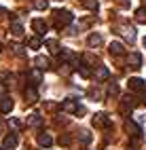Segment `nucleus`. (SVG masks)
<instances>
[{
  "mask_svg": "<svg viewBox=\"0 0 146 150\" xmlns=\"http://www.w3.org/2000/svg\"><path fill=\"white\" fill-rule=\"evenodd\" d=\"M4 91H6V85L0 83V95H4Z\"/></svg>",
  "mask_w": 146,
  "mask_h": 150,
  "instance_id": "nucleus-33",
  "label": "nucleus"
},
{
  "mask_svg": "<svg viewBox=\"0 0 146 150\" xmlns=\"http://www.w3.org/2000/svg\"><path fill=\"white\" fill-rule=\"evenodd\" d=\"M11 34L13 36H23V25L19 23V21H13L11 23Z\"/></svg>",
  "mask_w": 146,
  "mask_h": 150,
  "instance_id": "nucleus-21",
  "label": "nucleus"
},
{
  "mask_svg": "<svg viewBox=\"0 0 146 150\" xmlns=\"http://www.w3.org/2000/svg\"><path fill=\"white\" fill-rule=\"evenodd\" d=\"M23 97H26V104H36L38 102V91L36 87H28L23 91Z\"/></svg>",
  "mask_w": 146,
  "mask_h": 150,
  "instance_id": "nucleus-8",
  "label": "nucleus"
},
{
  "mask_svg": "<svg viewBox=\"0 0 146 150\" xmlns=\"http://www.w3.org/2000/svg\"><path fill=\"white\" fill-rule=\"evenodd\" d=\"M60 144L68 146V144H70V135H62V139H60Z\"/></svg>",
  "mask_w": 146,
  "mask_h": 150,
  "instance_id": "nucleus-31",
  "label": "nucleus"
},
{
  "mask_svg": "<svg viewBox=\"0 0 146 150\" xmlns=\"http://www.w3.org/2000/svg\"><path fill=\"white\" fill-rule=\"evenodd\" d=\"M135 21H138V23H146V8L144 6L135 11Z\"/></svg>",
  "mask_w": 146,
  "mask_h": 150,
  "instance_id": "nucleus-23",
  "label": "nucleus"
},
{
  "mask_svg": "<svg viewBox=\"0 0 146 150\" xmlns=\"http://www.w3.org/2000/svg\"><path fill=\"white\" fill-rule=\"evenodd\" d=\"M108 95H119V85H116V83L108 85Z\"/></svg>",
  "mask_w": 146,
  "mask_h": 150,
  "instance_id": "nucleus-29",
  "label": "nucleus"
},
{
  "mask_svg": "<svg viewBox=\"0 0 146 150\" xmlns=\"http://www.w3.org/2000/svg\"><path fill=\"white\" fill-rule=\"evenodd\" d=\"M34 66L38 70H47V68H51V62H49L47 57H43V55H36L34 57Z\"/></svg>",
  "mask_w": 146,
  "mask_h": 150,
  "instance_id": "nucleus-14",
  "label": "nucleus"
},
{
  "mask_svg": "<svg viewBox=\"0 0 146 150\" xmlns=\"http://www.w3.org/2000/svg\"><path fill=\"white\" fill-rule=\"evenodd\" d=\"M110 78V70L106 66H97L95 68V81H108Z\"/></svg>",
  "mask_w": 146,
  "mask_h": 150,
  "instance_id": "nucleus-12",
  "label": "nucleus"
},
{
  "mask_svg": "<svg viewBox=\"0 0 146 150\" xmlns=\"http://www.w3.org/2000/svg\"><path fill=\"white\" fill-rule=\"evenodd\" d=\"M144 104H146V99H144Z\"/></svg>",
  "mask_w": 146,
  "mask_h": 150,
  "instance_id": "nucleus-36",
  "label": "nucleus"
},
{
  "mask_svg": "<svg viewBox=\"0 0 146 150\" xmlns=\"http://www.w3.org/2000/svg\"><path fill=\"white\" fill-rule=\"evenodd\" d=\"M62 110L64 112H70V114H76V110H79V104H76V99H66V102L62 104Z\"/></svg>",
  "mask_w": 146,
  "mask_h": 150,
  "instance_id": "nucleus-11",
  "label": "nucleus"
},
{
  "mask_svg": "<svg viewBox=\"0 0 146 150\" xmlns=\"http://www.w3.org/2000/svg\"><path fill=\"white\" fill-rule=\"evenodd\" d=\"M28 81L32 83V87L40 85V81H43V70H38V68H32L30 72H28Z\"/></svg>",
  "mask_w": 146,
  "mask_h": 150,
  "instance_id": "nucleus-6",
  "label": "nucleus"
},
{
  "mask_svg": "<svg viewBox=\"0 0 146 150\" xmlns=\"http://www.w3.org/2000/svg\"><path fill=\"white\" fill-rule=\"evenodd\" d=\"M4 15H6V11H4L2 6H0V17H4Z\"/></svg>",
  "mask_w": 146,
  "mask_h": 150,
  "instance_id": "nucleus-34",
  "label": "nucleus"
},
{
  "mask_svg": "<svg viewBox=\"0 0 146 150\" xmlns=\"http://www.w3.org/2000/svg\"><path fill=\"white\" fill-rule=\"evenodd\" d=\"M13 51H15L17 57H26V55H28V51H26L23 45H13Z\"/></svg>",
  "mask_w": 146,
  "mask_h": 150,
  "instance_id": "nucleus-24",
  "label": "nucleus"
},
{
  "mask_svg": "<svg viewBox=\"0 0 146 150\" xmlns=\"http://www.w3.org/2000/svg\"><path fill=\"white\" fill-rule=\"evenodd\" d=\"M76 70H79V74L83 76V78H91V68L89 66H85V64H79V66H76Z\"/></svg>",
  "mask_w": 146,
  "mask_h": 150,
  "instance_id": "nucleus-20",
  "label": "nucleus"
},
{
  "mask_svg": "<svg viewBox=\"0 0 146 150\" xmlns=\"http://www.w3.org/2000/svg\"><path fill=\"white\" fill-rule=\"evenodd\" d=\"M32 30L38 34V36H43L47 32V23H45V19H32Z\"/></svg>",
  "mask_w": 146,
  "mask_h": 150,
  "instance_id": "nucleus-10",
  "label": "nucleus"
},
{
  "mask_svg": "<svg viewBox=\"0 0 146 150\" xmlns=\"http://www.w3.org/2000/svg\"><path fill=\"white\" fill-rule=\"evenodd\" d=\"M4 133H6V123L0 118V135H4Z\"/></svg>",
  "mask_w": 146,
  "mask_h": 150,
  "instance_id": "nucleus-30",
  "label": "nucleus"
},
{
  "mask_svg": "<svg viewBox=\"0 0 146 150\" xmlns=\"http://www.w3.org/2000/svg\"><path fill=\"white\" fill-rule=\"evenodd\" d=\"M91 123H93V127H97V129H108V127H110V116L106 114V112H97V114L91 118Z\"/></svg>",
  "mask_w": 146,
  "mask_h": 150,
  "instance_id": "nucleus-2",
  "label": "nucleus"
},
{
  "mask_svg": "<svg viewBox=\"0 0 146 150\" xmlns=\"http://www.w3.org/2000/svg\"><path fill=\"white\" fill-rule=\"evenodd\" d=\"M83 59H85V66H95V62H97V57L93 53H85Z\"/></svg>",
  "mask_w": 146,
  "mask_h": 150,
  "instance_id": "nucleus-25",
  "label": "nucleus"
},
{
  "mask_svg": "<svg viewBox=\"0 0 146 150\" xmlns=\"http://www.w3.org/2000/svg\"><path fill=\"white\" fill-rule=\"evenodd\" d=\"M17 144H19L17 133H6L2 139V150H13V148H17Z\"/></svg>",
  "mask_w": 146,
  "mask_h": 150,
  "instance_id": "nucleus-4",
  "label": "nucleus"
},
{
  "mask_svg": "<svg viewBox=\"0 0 146 150\" xmlns=\"http://www.w3.org/2000/svg\"><path fill=\"white\" fill-rule=\"evenodd\" d=\"M79 139H81L83 144H89V142H91V133H89V131H81Z\"/></svg>",
  "mask_w": 146,
  "mask_h": 150,
  "instance_id": "nucleus-27",
  "label": "nucleus"
},
{
  "mask_svg": "<svg viewBox=\"0 0 146 150\" xmlns=\"http://www.w3.org/2000/svg\"><path fill=\"white\" fill-rule=\"evenodd\" d=\"M81 4L87 11H97V0H81Z\"/></svg>",
  "mask_w": 146,
  "mask_h": 150,
  "instance_id": "nucleus-22",
  "label": "nucleus"
},
{
  "mask_svg": "<svg viewBox=\"0 0 146 150\" xmlns=\"http://www.w3.org/2000/svg\"><path fill=\"white\" fill-rule=\"evenodd\" d=\"M34 8H38V11H47V8H49V0H34Z\"/></svg>",
  "mask_w": 146,
  "mask_h": 150,
  "instance_id": "nucleus-26",
  "label": "nucleus"
},
{
  "mask_svg": "<svg viewBox=\"0 0 146 150\" xmlns=\"http://www.w3.org/2000/svg\"><path fill=\"white\" fill-rule=\"evenodd\" d=\"M28 47L30 49H40V38H30V40H28Z\"/></svg>",
  "mask_w": 146,
  "mask_h": 150,
  "instance_id": "nucleus-28",
  "label": "nucleus"
},
{
  "mask_svg": "<svg viewBox=\"0 0 146 150\" xmlns=\"http://www.w3.org/2000/svg\"><path fill=\"white\" fill-rule=\"evenodd\" d=\"M129 91H133V93H144L146 91V81H142V78H129Z\"/></svg>",
  "mask_w": 146,
  "mask_h": 150,
  "instance_id": "nucleus-3",
  "label": "nucleus"
},
{
  "mask_svg": "<svg viewBox=\"0 0 146 150\" xmlns=\"http://www.w3.org/2000/svg\"><path fill=\"white\" fill-rule=\"evenodd\" d=\"M45 47H47V49H49V51H51L53 55H57V53H60V42H57L55 38H47V40H45Z\"/></svg>",
  "mask_w": 146,
  "mask_h": 150,
  "instance_id": "nucleus-15",
  "label": "nucleus"
},
{
  "mask_svg": "<svg viewBox=\"0 0 146 150\" xmlns=\"http://www.w3.org/2000/svg\"><path fill=\"white\" fill-rule=\"evenodd\" d=\"M125 131H127L131 137H140L142 129H140V125H138V123H133L131 118H127V121H125Z\"/></svg>",
  "mask_w": 146,
  "mask_h": 150,
  "instance_id": "nucleus-5",
  "label": "nucleus"
},
{
  "mask_svg": "<svg viewBox=\"0 0 146 150\" xmlns=\"http://www.w3.org/2000/svg\"><path fill=\"white\" fill-rule=\"evenodd\" d=\"M13 99L11 97H6V95H2V97H0V112H2V114H9V112H11V110H13Z\"/></svg>",
  "mask_w": 146,
  "mask_h": 150,
  "instance_id": "nucleus-9",
  "label": "nucleus"
},
{
  "mask_svg": "<svg viewBox=\"0 0 146 150\" xmlns=\"http://www.w3.org/2000/svg\"><path fill=\"white\" fill-rule=\"evenodd\" d=\"M142 45H144V47H146V36H144V38H142Z\"/></svg>",
  "mask_w": 146,
  "mask_h": 150,
  "instance_id": "nucleus-35",
  "label": "nucleus"
},
{
  "mask_svg": "<svg viewBox=\"0 0 146 150\" xmlns=\"http://www.w3.org/2000/svg\"><path fill=\"white\" fill-rule=\"evenodd\" d=\"M53 17H55L57 25H68V23L74 21V15H72L70 11H66V8H55V11H53Z\"/></svg>",
  "mask_w": 146,
  "mask_h": 150,
  "instance_id": "nucleus-1",
  "label": "nucleus"
},
{
  "mask_svg": "<svg viewBox=\"0 0 146 150\" xmlns=\"http://www.w3.org/2000/svg\"><path fill=\"white\" fill-rule=\"evenodd\" d=\"M87 45L89 47H100L102 45V34H89V38H87Z\"/></svg>",
  "mask_w": 146,
  "mask_h": 150,
  "instance_id": "nucleus-18",
  "label": "nucleus"
},
{
  "mask_svg": "<svg viewBox=\"0 0 146 150\" xmlns=\"http://www.w3.org/2000/svg\"><path fill=\"white\" fill-rule=\"evenodd\" d=\"M127 66L133 68V70L142 68V55H140V53H129V55H127Z\"/></svg>",
  "mask_w": 146,
  "mask_h": 150,
  "instance_id": "nucleus-7",
  "label": "nucleus"
},
{
  "mask_svg": "<svg viewBox=\"0 0 146 150\" xmlns=\"http://www.w3.org/2000/svg\"><path fill=\"white\" fill-rule=\"evenodd\" d=\"M36 139H38V144H40V146H45V148L53 144V137L49 135V133H38V137H36Z\"/></svg>",
  "mask_w": 146,
  "mask_h": 150,
  "instance_id": "nucleus-17",
  "label": "nucleus"
},
{
  "mask_svg": "<svg viewBox=\"0 0 146 150\" xmlns=\"http://www.w3.org/2000/svg\"><path fill=\"white\" fill-rule=\"evenodd\" d=\"M28 125L30 127H40L43 125V116L40 114H30L28 116Z\"/></svg>",
  "mask_w": 146,
  "mask_h": 150,
  "instance_id": "nucleus-19",
  "label": "nucleus"
},
{
  "mask_svg": "<svg viewBox=\"0 0 146 150\" xmlns=\"http://www.w3.org/2000/svg\"><path fill=\"white\" fill-rule=\"evenodd\" d=\"M0 150H2V148H0Z\"/></svg>",
  "mask_w": 146,
  "mask_h": 150,
  "instance_id": "nucleus-37",
  "label": "nucleus"
},
{
  "mask_svg": "<svg viewBox=\"0 0 146 150\" xmlns=\"http://www.w3.org/2000/svg\"><path fill=\"white\" fill-rule=\"evenodd\" d=\"M119 32L125 36V38H129V40H135V30L129 28V25H119Z\"/></svg>",
  "mask_w": 146,
  "mask_h": 150,
  "instance_id": "nucleus-16",
  "label": "nucleus"
},
{
  "mask_svg": "<svg viewBox=\"0 0 146 150\" xmlns=\"http://www.w3.org/2000/svg\"><path fill=\"white\" fill-rule=\"evenodd\" d=\"M108 53H110V55H123V53H125L123 42H119V40L110 42V45H108Z\"/></svg>",
  "mask_w": 146,
  "mask_h": 150,
  "instance_id": "nucleus-13",
  "label": "nucleus"
},
{
  "mask_svg": "<svg viewBox=\"0 0 146 150\" xmlns=\"http://www.w3.org/2000/svg\"><path fill=\"white\" fill-rule=\"evenodd\" d=\"M55 108H57V106H55L53 102H49V104H47V110H55Z\"/></svg>",
  "mask_w": 146,
  "mask_h": 150,
  "instance_id": "nucleus-32",
  "label": "nucleus"
}]
</instances>
